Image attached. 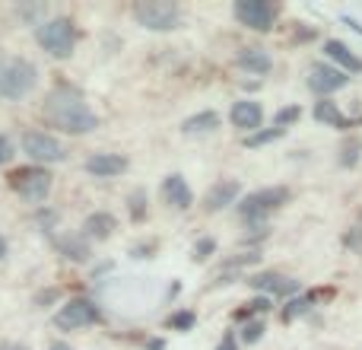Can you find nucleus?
Here are the masks:
<instances>
[{
    "instance_id": "nucleus-4",
    "label": "nucleus",
    "mask_w": 362,
    "mask_h": 350,
    "mask_svg": "<svg viewBox=\"0 0 362 350\" xmlns=\"http://www.w3.org/2000/svg\"><path fill=\"white\" fill-rule=\"evenodd\" d=\"M134 19H137L144 29L153 32H172L178 29V6L175 4H159V0H146V4H134Z\"/></svg>"
},
{
    "instance_id": "nucleus-27",
    "label": "nucleus",
    "mask_w": 362,
    "mask_h": 350,
    "mask_svg": "<svg viewBox=\"0 0 362 350\" xmlns=\"http://www.w3.org/2000/svg\"><path fill=\"white\" fill-rule=\"evenodd\" d=\"M144 201H146L144 191H134V194H131V217L137 220V223L144 220Z\"/></svg>"
},
{
    "instance_id": "nucleus-23",
    "label": "nucleus",
    "mask_w": 362,
    "mask_h": 350,
    "mask_svg": "<svg viewBox=\"0 0 362 350\" xmlns=\"http://www.w3.org/2000/svg\"><path fill=\"white\" fill-rule=\"evenodd\" d=\"M302 108L299 106H289V108H280L274 118V128H280V131H286V125H293V121H299Z\"/></svg>"
},
{
    "instance_id": "nucleus-18",
    "label": "nucleus",
    "mask_w": 362,
    "mask_h": 350,
    "mask_svg": "<svg viewBox=\"0 0 362 350\" xmlns=\"http://www.w3.org/2000/svg\"><path fill=\"white\" fill-rule=\"evenodd\" d=\"M235 64L248 74H267L270 70V55L264 48H242L235 57Z\"/></svg>"
},
{
    "instance_id": "nucleus-15",
    "label": "nucleus",
    "mask_w": 362,
    "mask_h": 350,
    "mask_svg": "<svg viewBox=\"0 0 362 350\" xmlns=\"http://www.w3.org/2000/svg\"><path fill=\"white\" fill-rule=\"evenodd\" d=\"M163 198L169 201L172 207H178V210H187V207L194 204V194L181 175H169V179L163 181Z\"/></svg>"
},
{
    "instance_id": "nucleus-37",
    "label": "nucleus",
    "mask_w": 362,
    "mask_h": 350,
    "mask_svg": "<svg viewBox=\"0 0 362 350\" xmlns=\"http://www.w3.org/2000/svg\"><path fill=\"white\" fill-rule=\"evenodd\" d=\"M6 255V242H4V236H0V258Z\"/></svg>"
},
{
    "instance_id": "nucleus-20",
    "label": "nucleus",
    "mask_w": 362,
    "mask_h": 350,
    "mask_svg": "<svg viewBox=\"0 0 362 350\" xmlns=\"http://www.w3.org/2000/svg\"><path fill=\"white\" fill-rule=\"evenodd\" d=\"M219 128V115L216 112H200V115H191V118L181 125L185 134H206V131H216Z\"/></svg>"
},
{
    "instance_id": "nucleus-16",
    "label": "nucleus",
    "mask_w": 362,
    "mask_h": 350,
    "mask_svg": "<svg viewBox=\"0 0 362 350\" xmlns=\"http://www.w3.org/2000/svg\"><path fill=\"white\" fill-rule=\"evenodd\" d=\"M251 287L255 290H264V293H296L299 290V283L296 281H289V277H283V274H257V277H251Z\"/></svg>"
},
{
    "instance_id": "nucleus-22",
    "label": "nucleus",
    "mask_w": 362,
    "mask_h": 350,
    "mask_svg": "<svg viewBox=\"0 0 362 350\" xmlns=\"http://www.w3.org/2000/svg\"><path fill=\"white\" fill-rule=\"evenodd\" d=\"M280 137H283L280 128H267V131H255V134H248V137H245V147H251V150H255V147L274 144V140H280Z\"/></svg>"
},
{
    "instance_id": "nucleus-1",
    "label": "nucleus",
    "mask_w": 362,
    "mask_h": 350,
    "mask_svg": "<svg viewBox=\"0 0 362 350\" xmlns=\"http://www.w3.org/2000/svg\"><path fill=\"white\" fill-rule=\"evenodd\" d=\"M42 112H45V118H48V125L64 134H89L99 128V118H95V112L83 102V96L74 93V89H64V86L51 89Z\"/></svg>"
},
{
    "instance_id": "nucleus-11",
    "label": "nucleus",
    "mask_w": 362,
    "mask_h": 350,
    "mask_svg": "<svg viewBox=\"0 0 362 350\" xmlns=\"http://www.w3.org/2000/svg\"><path fill=\"white\" fill-rule=\"evenodd\" d=\"M229 121L235 128H242V131H257V128H261V121H264L261 102H251V99L235 102V106H232V112H229Z\"/></svg>"
},
{
    "instance_id": "nucleus-17",
    "label": "nucleus",
    "mask_w": 362,
    "mask_h": 350,
    "mask_svg": "<svg viewBox=\"0 0 362 350\" xmlns=\"http://www.w3.org/2000/svg\"><path fill=\"white\" fill-rule=\"evenodd\" d=\"M325 55L331 57V61H337L344 70H350V74H362V61H359L356 55H353L350 48H346L344 42H337V38L325 42Z\"/></svg>"
},
{
    "instance_id": "nucleus-33",
    "label": "nucleus",
    "mask_w": 362,
    "mask_h": 350,
    "mask_svg": "<svg viewBox=\"0 0 362 350\" xmlns=\"http://www.w3.org/2000/svg\"><path fill=\"white\" fill-rule=\"evenodd\" d=\"M54 296H57V290H48V293H38V306H45V303H51V300H54Z\"/></svg>"
},
{
    "instance_id": "nucleus-30",
    "label": "nucleus",
    "mask_w": 362,
    "mask_h": 350,
    "mask_svg": "<svg viewBox=\"0 0 362 350\" xmlns=\"http://www.w3.org/2000/svg\"><path fill=\"white\" fill-rule=\"evenodd\" d=\"M248 312H267V309H270V300H267V296H257V300L255 303H248Z\"/></svg>"
},
{
    "instance_id": "nucleus-32",
    "label": "nucleus",
    "mask_w": 362,
    "mask_h": 350,
    "mask_svg": "<svg viewBox=\"0 0 362 350\" xmlns=\"http://www.w3.org/2000/svg\"><path fill=\"white\" fill-rule=\"evenodd\" d=\"M216 350H235V338H232V334H226L223 341H219V347Z\"/></svg>"
},
{
    "instance_id": "nucleus-3",
    "label": "nucleus",
    "mask_w": 362,
    "mask_h": 350,
    "mask_svg": "<svg viewBox=\"0 0 362 350\" xmlns=\"http://www.w3.org/2000/svg\"><path fill=\"white\" fill-rule=\"evenodd\" d=\"M35 38L51 57L64 61V57L74 55V23L67 16H57V19H48V23H38L35 29Z\"/></svg>"
},
{
    "instance_id": "nucleus-24",
    "label": "nucleus",
    "mask_w": 362,
    "mask_h": 350,
    "mask_svg": "<svg viewBox=\"0 0 362 350\" xmlns=\"http://www.w3.org/2000/svg\"><path fill=\"white\" fill-rule=\"evenodd\" d=\"M261 338H264V322H248V325L242 328V341H245V344H257Z\"/></svg>"
},
{
    "instance_id": "nucleus-19",
    "label": "nucleus",
    "mask_w": 362,
    "mask_h": 350,
    "mask_svg": "<svg viewBox=\"0 0 362 350\" xmlns=\"http://www.w3.org/2000/svg\"><path fill=\"white\" fill-rule=\"evenodd\" d=\"M57 249H61L64 258H70V261H86L89 258V239L86 236H61L57 239Z\"/></svg>"
},
{
    "instance_id": "nucleus-29",
    "label": "nucleus",
    "mask_w": 362,
    "mask_h": 350,
    "mask_svg": "<svg viewBox=\"0 0 362 350\" xmlns=\"http://www.w3.org/2000/svg\"><path fill=\"white\" fill-rule=\"evenodd\" d=\"M356 150H359V144H356V140H350V144H346V150H344V166L356 163Z\"/></svg>"
},
{
    "instance_id": "nucleus-8",
    "label": "nucleus",
    "mask_w": 362,
    "mask_h": 350,
    "mask_svg": "<svg viewBox=\"0 0 362 350\" xmlns=\"http://www.w3.org/2000/svg\"><path fill=\"white\" fill-rule=\"evenodd\" d=\"M232 13H235L238 23L255 29V32L274 29V19H276V10L267 4V0H235Z\"/></svg>"
},
{
    "instance_id": "nucleus-34",
    "label": "nucleus",
    "mask_w": 362,
    "mask_h": 350,
    "mask_svg": "<svg viewBox=\"0 0 362 350\" xmlns=\"http://www.w3.org/2000/svg\"><path fill=\"white\" fill-rule=\"evenodd\" d=\"M48 350H74V347H70V344H64V341H54V344H51Z\"/></svg>"
},
{
    "instance_id": "nucleus-31",
    "label": "nucleus",
    "mask_w": 362,
    "mask_h": 350,
    "mask_svg": "<svg viewBox=\"0 0 362 350\" xmlns=\"http://www.w3.org/2000/svg\"><path fill=\"white\" fill-rule=\"evenodd\" d=\"M10 157H13V144L4 137V134H0V163H6Z\"/></svg>"
},
{
    "instance_id": "nucleus-21",
    "label": "nucleus",
    "mask_w": 362,
    "mask_h": 350,
    "mask_svg": "<svg viewBox=\"0 0 362 350\" xmlns=\"http://www.w3.org/2000/svg\"><path fill=\"white\" fill-rule=\"evenodd\" d=\"M315 118L325 121V125H331V128H346V125H350V121L344 118V112H340L334 102H327V99L315 106Z\"/></svg>"
},
{
    "instance_id": "nucleus-13",
    "label": "nucleus",
    "mask_w": 362,
    "mask_h": 350,
    "mask_svg": "<svg viewBox=\"0 0 362 350\" xmlns=\"http://www.w3.org/2000/svg\"><path fill=\"white\" fill-rule=\"evenodd\" d=\"M127 169V159L118 157V153H95V157L86 159V172L95 175V179H115Z\"/></svg>"
},
{
    "instance_id": "nucleus-5",
    "label": "nucleus",
    "mask_w": 362,
    "mask_h": 350,
    "mask_svg": "<svg viewBox=\"0 0 362 350\" xmlns=\"http://www.w3.org/2000/svg\"><path fill=\"white\" fill-rule=\"evenodd\" d=\"M23 150H25V157L35 159V163H61V159L67 157L61 140H57L54 134H45V131H25Z\"/></svg>"
},
{
    "instance_id": "nucleus-2",
    "label": "nucleus",
    "mask_w": 362,
    "mask_h": 350,
    "mask_svg": "<svg viewBox=\"0 0 362 350\" xmlns=\"http://www.w3.org/2000/svg\"><path fill=\"white\" fill-rule=\"evenodd\" d=\"M38 83V70L32 61L25 57H4L0 55V96L4 99H23L35 89Z\"/></svg>"
},
{
    "instance_id": "nucleus-36",
    "label": "nucleus",
    "mask_w": 362,
    "mask_h": 350,
    "mask_svg": "<svg viewBox=\"0 0 362 350\" xmlns=\"http://www.w3.org/2000/svg\"><path fill=\"white\" fill-rule=\"evenodd\" d=\"M146 347H150V350H163V341H150Z\"/></svg>"
},
{
    "instance_id": "nucleus-14",
    "label": "nucleus",
    "mask_w": 362,
    "mask_h": 350,
    "mask_svg": "<svg viewBox=\"0 0 362 350\" xmlns=\"http://www.w3.org/2000/svg\"><path fill=\"white\" fill-rule=\"evenodd\" d=\"M115 230H118V220H115L112 213H105V210L89 213L86 223H83V236H86V239H95V242H105V239L112 236Z\"/></svg>"
},
{
    "instance_id": "nucleus-7",
    "label": "nucleus",
    "mask_w": 362,
    "mask_h": 350,
    "mask_svg": "<svg viewBox=\"0 0 362 350\" xmlns=\"http://www.w3.org/2000/svg\"><path fill=\"white\" fill-rule=\"evenodd\" d=\"M286 201H289V191H286V188H264V191L248 194V198L238 204V210H242L245 220L257 223V220H264V213H270V210H276V207H283Z\"/></svg>"
},
{
    "instance_id": "nucleus-12",
    "label": "nucleus",
    "mask_w": 362,
    "mask_h": 350,
    "mask_svg": "<svg viewBox=\"0 0 362 350\" xmlns=\"http://www.w3.org/2000/svg\"><path fill=\"white\" fill-rule=\"evenodd\" d=\"M238 191H242V185H238L235 179H226V181H216V185L206 191V198H204V207L210 213H216V210H223V207H229V204H235V198H238Z\"/></svg>"
},
{
    "instance_id": "nucleus-35",
    "label": "nucleus",
    "mask_w": 362,
    "mask_h": 350,
    "mask_svg": "<svg viewBox=\"0 0 362 350\" xmlns=\"http://www.w3.org/2000/svg\"><path fill=\"white\" fill-rule=\"evenodd\" d=\"M0 350H29V347H23V344H4Z\"/></svg>"
},
{
    "instance_id": "nucleus-28",
    "label": "nucleus",
    "mask_w": 362,
    "mask_h": 350,
    "mask_svg": "<svg viewBox=\"0 0 362 350\" xmlns=\"http://www.w3.org/2000/svg\"><path fill=\"white\" fill-rule=\"evenodd\" d=\"M305 309H308V300H293L286 309H283V319L289 322V319H296V315H302Z\"/></svg>"
},
{
    "instance_id": "nucleus-26",
    "label": "nucleus",
    "mask_w": 362,
    "mask_h": 350,
    "mask_svg": "<svg viewBox=\"0 0 362 350\" xmlns=\"http://www.w3.org/2000/svg\"><path fill=\"white\" fill-rule=\"evenodd\" d=\"M213 252H216V242H213V239H200L197 245H194V261H206V258L213 255Z\"/></svg>"
},
{
    "instance_id": "nucleus-6",
    "label": "nucleus",
    "mask_w": 362,
    "mask_h": 350,
    "mask_svg": "<svg viewBox=\"0 0 362 350\" xmlns=\"http://www.w3.org/2000/svg\"><path fill=\"white\" fill-rule=\"evenodd\" d=\"M10 185H13V191H19V198H25V201H32V204H42L45 198H48V191H51V175L45 172V169H16L10 175Z\"/></svg>"
},
{
    "instance_id": "nucleus-10",
    "label": "nucleus",
    "mask_w": 362,
    "mask_h": 350,
    "mask_svg": "<svg viewBox=\"0 0 362 350\" xmlns=\"http://www.w3.org/2000/svg\"><path fill=\"white\" fill-rule=\"evenodd\" d=\"M346 83H350V77H346V70H340V67L315 64V67L308 70V86H312V93H318V96L337 93V89L346 86Z\"/></svg>"
},
{
    "instance_id": "nucleus-9",
    "label": "nucleus",
    "mask_w": 362,
    "mask_h": 350,
    "mask_svg": "<svg viewBox=\"0 0 362 350\" xmlns=\"http://www.w3.org/2000/svg\"><path fill=\"white\" fill-rule=\"evenodd\" d=\"M99 306L89 300H70L61 312L54 315V325L64 328V332H74V328H86L93 322H99Z\"/></svg>"
},
{
    "instance_id": "nucleus-25",
    "label": "nucleus",
    "mask_w": 362,
    "mask_h": 350,
    "mask_svg": "<svg viewBox=\"0 0 362 350\" xmlns=\"http://www.w3.org/2000/svg\"><path fill=\"white\" fill-rule=\"evenodd\" d=\"M194 322H197V315L194 312H175L169 319V328H175V332H187V328H194Z\"/></svg>"
}]
</instances>
